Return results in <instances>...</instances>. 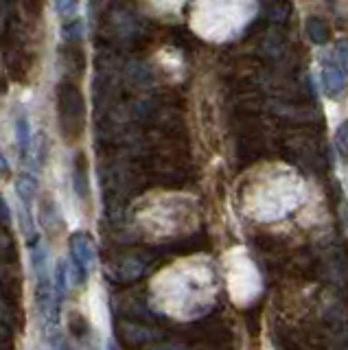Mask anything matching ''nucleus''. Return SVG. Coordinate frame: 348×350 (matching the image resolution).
Segmentation results:
<instances>
[{"instance_id": "obj_4", "label": "nucleus", "mask_w": 348, "mask_h": 350, "mask_svg": "<svg viewBox=\"0 0 348 350\" xmlns=\"http://www.w3.org/2000/svg\"><path fill=\"white\" fill-rule=\"evenodd\" d=\"M256 14V0H195L191 29L209 42H226Z\"/></svg>"}, {"instance_id": "obj_8", "label": "nucleus", "mask_w": 348, "mask_h": 350, "mask_svg": "<svg viewBox=\"0 0 348 350\" xmlns=\"http://www.w3.org/2000/svg\"><path fill=\"white\" fill-rule=\"evenodd\" d=\"M337 147H340V151H342V156L346 153L348 156V120H344V123L340 125V129H337Z\"/></svg>"}, {"instance_id": "obj_9", "label": "nucleus", "mask_w": 348, "mask_h": 350, "mask_svg": "<svg viewBox=\"0 0 348 350\" xmlns=\"http://www.w3.org/2000/svg\"><path fill=\"white\" fill-rule=\"evenodd\" d=\"M107 350H116V346L114 344H107Z\"/></svg>"}, {"instance_id": "obj_5", "label": "nucleus", "mask_w": 348, "mask_h": 350, "mask_svg": "<svg viewBox=\"0 0 348 350\" xmlns=\"http://www.w3.org/2000/svg\"><path fill=\"white\" fill-rule=\"evenodd\" d=\"M348 77V44H340L322 68V85L329 96H340Z\"/></svg>"}, {"instance_id": "obj_2", "label": "nucleus", "mask_w": 348, "mask_h": 350, "mask_svg": "<svg viewBox=\"0 0 348 350\" xmlns=\"http://www.w3.org/2000/svg\"><path fill=\"white\" fill-rule=\"evenodd\" d=\"M304 197L300 175L289 167H265L254 171L243 189V208L258 221H274L289 215Z\"/></svg>"}, {"instance_id": "obj_6", "label": "nucleus", "mask_w": 348, "mask_h": 350, "mask_svg": "<svg viewBox=\"0 0 348 350\" xmlns=\"http://www.w3.org/2000/svg\"><path fill=\"white\" fill-rule=\"evenodd\" d=\"M72 258L81 267L83 276L92 269V243L85 237L72 239Z\"/></svg>"}, {"instance_id": "obj_1", "label": "nucleus", "mask_w": 348, "mask_h": 350, "mask_svg": "<svg viewBox=\"0 0 348 350\" xmlns=\"http://www.w3.org/2000/svg\"><path fill=\"white\" fill-rule=\"evenodd\" d=\"M215 289L213 265L202 256L180 260L154 280V295L165 311L191 315L211 300Z\"/></svg>"}, {"instance_id": "obj_3", "label": "nucleus", "mask_w": 348, "mask_h": 350, "mask_svg": "<svg viewBox=\"0 0 348 350\" xmlns=\"http://www.w3.org/2000/svg\"><path fill=\"white\" fill-rule=\"evenodd\" d=\"M134 219L149 237H176L198 226V206L189 195L154 193L138 202Z\"/></svg>"}, {"instance_id": "obj_7", "label": "nucleus", "mask_w": 348, "mask_h": 350, "mask_svg": "<svg viewBox=\"0 0 348 350\" xmlns=\"http://www.w3.org/2000/svg\"><path fill=\"white\" fill-rule=\"evenodd\" d=\"M151 7H156L158 11H165V14H173V11H178L184 0H149Z\"/></svg>"}]
</instances>
